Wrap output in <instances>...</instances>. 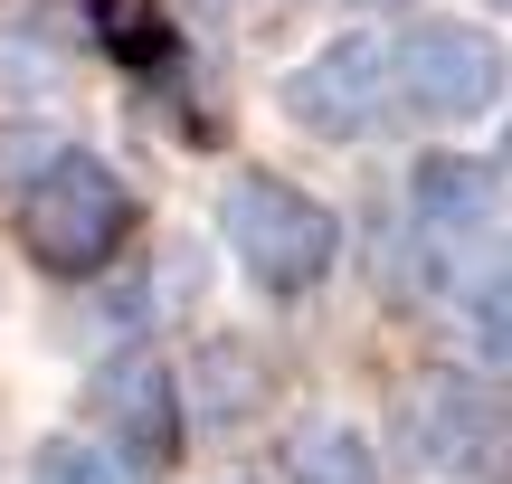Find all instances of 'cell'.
Listing matches in <instances>:
<instances>
[{
    "label": "cell",
    "instance_id": "cell-9",
    "mask_svg": "<svg viewBox=\"0 0 512 484\" xmlns=\"http://www.w3.org/2000/svg\"><path fill=\"white\" fill-rule=\"evenodd\" d=\"M200 371H209V409H219V418H247V409H266V380H256L266 361H256L247 342H209V352H200Z\"/></svg>",
    "mask_w": 512,
    "mask_h": 484
},
{
    "label": "cell",
    "instance_id": "cell-8",
    "mask_svg": "<svg viewBox=\"0 0 512 484\" xmlns=\"http://www.w3.org/2000/svg\"><path fill=\"white\" fill-rule=\"evenodd\" d=\"M95 38H105L133 76H171L181 67V38H171L162 0H95Z\"/></svg>",
    "mask_w": 512,
    "mask_h": 484
},
{
    "label": "cell",
    "instance_id": "cell-7",
    "mask_svg": "<svg viewBox=\"0 0 512 484\" xmlns=\"http://www.w3.org/2000/svg\"><path fill=\"white\" fill-rule=\"evenodd\" d=\"M418 209L437 238H465V228H494L503 209V171L475 162V152H437V162H418Z\"/></svg>",
    "mask_w": 512,
    "mask_h": 484
},
{
    "label": "cell",
    "instance_id": "cell-12",
    "mask_svg": "<svg viewBox=\"0 0 512 484\" xmlns=\"http://www.w3.org/2000/svg\"><path fill=\"white\" fill-rule=\"evenodd\" d=\"M475 333H484V352H503V285L494 276L475 285Z\"/></svg>",
    "mask_w": 512,
    "mask_h": 484
},
{
    "label": "cell",
    "instance_id": "cell-4",
    "mask_svg": "<svg viewBox=\"0 0 512 484\" xmlns=\"http://www.w3.org/2000/svg\"><path fill=\"white\" fill-rule=\"evenodd\" d=\"M399 447L418 466H446V475H494L503 466V399L484 380L437 371L399 399Z\"/></svg>",
    "mask_w": 512,
    "mask_h": 484
},
{
    "label": "cell",
    "instance_id": "cell-10",
    "mask_svg": "<svg viewBox=\"0 0 512 484\" xmlns=\"http://www.w3.org/2000/svg\"><path fill=\"white\" fill-rule=\"evenodd\" d=\"M29 484H133V475L105 466L95 447H76V437H48V447L29 456Z\"/></svg>",
    "mask_w": 512,
    "mask_h": 484
},
{
    "label": "cell",
    "instance_id": "cell-6",
    "mask_svg": "<svg viewBox=\"0 0 512 484\" xmlns=\"http://www.w3.org/2000/svg\"><path fill=\"white\" fill-rule=\"evenodd\" d=\"M95 418L124 437V466H143V475L181 466V390H171L162 361H114L95 380Z\"/></svg>",
    "mask_w": 512,
    "mask_h": 484
},
{
    "label": "cell",
    "instance_id": "cell-3",
    "mask_svg": "<svg viewBox=\"0 0 512 484\" xmlns=\"http://www.w3.org/2000/svg\"><path fill=\"white\" fill-rule=\"evenodd\" d=\"M389 76H399V95L427 124H465V114H484L503 95V48L475 19H418V29L389 48Z\"/></svg>",
    "mask_w": 512,
    "mask_h": 484
},
{
    "label": "cell",
    "instance_id": "cell-2",
    "mask_svg": "<svg viewBox=\"0 0 512 484\" xmlns=\"http://www.w3.org/2000/svg\"><path fill=\"white\" fill-rule=\"evenodd\" d=\"M228 247H238V266L266 295H313V285L332 276V247H342V228H332V209L313 200V190L275 181V171H238L228 181V209H219Z\"/></svg>",
    "mask_w": 512,
    "mask_h": 484
},
{
    "label": "cell",
    "instance_id": "cell-5",
    "mask_svg": "<svg viewBox=\"0 0 512 484\" xmlns=\"http://www.w3.org/2000/svg\"><path fill=\"white\" fill-rule=\"evenodd\" d=\"M389 95V48L370 29H342L332 48H313L304 67L285 76V114L304 133H323V143H351V133H370V114H380Z\"/></svg>",
    "mask_w": 512,
    "mask_h": 484
},
{
    "label": "cell",
    "instance_id": "cell-1",
    "mask_svg": "<svg viewBox=\"0 0 512 484\" xmlns=\"http://www.w3.org/2000/svg\"><path fill=\"white\" fill-rule=\"evenodd\" d=\"M19 238H29V257L57 266V276H95V266H114L124 238H133V190L114 181L95 152L67 143L19 190Z\"/></svg>",
    "mask_w": 512,
    "mask_h": 484
},
{
    "label": "cell",
    "instance_id": "cell-11",
    "mask_svg": "<svg viewBox=\"0 0 512 484\" xmlns=\"http://www.w3.org/2000/svg\"><path fill=\"white\" fill-rule=\"evenodd\" d=\"M304 484H370V447H361V437H342V428H323V437H313V456H304Z\"/></svg>",
    "mask_w": 512,
    "mask_h": 484
}]
</instances>
